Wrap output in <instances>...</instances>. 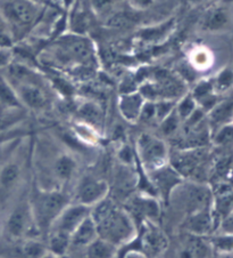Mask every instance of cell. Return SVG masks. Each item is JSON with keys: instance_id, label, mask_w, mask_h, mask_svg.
<instances>
[{"instance_id": "8992f818", "label": "cell", "mask_w": 233, "mask_h": 258, "mask_svg": "<svg viewBox=\"0 0 233 258\" xmlns=\"http://www.w3.org/2000/svg\"><path fill=\"white\" fill-rule=\"evenodd\" d=\"M209 159L208 150L206 148L183 149L170 157L171 166L182 176L191 177L202 173L206 169Z\"/></svg>"}, {"instance_id": "4316f807", "label": "cell", "mask_w": 233, "mask_h": 258, "mask_svg": "<svg viewBox=\"0 0 233 258\" xmlns=\"http://www.w3.org/2000/svg\"><path fill=\"white\" fill-rule=\"evenodd\" d=\"M22 256L24 258H41L48 252L47 244L36 239H30L22 246Z\"/></svg>"}, {"instance_id": "7a4b0ae2", "label": "cell", "mask_w": 233, "mask_h": 258, "mask_svg": "<svg viewBox=\"0 0 233 258\" xmlns=\"http://www.w3.org/2000/svg\"><path fill=\"white\" fill-rule=\"evenodd\" d=\"M41 13V5L33 0H0V17L10 28L14 42L32 30Z\"/></svg>"}, {"instance_id": "83f0119b", "label": "cell", "mask_w": 233, "mask_h": 258, "mask_svg": "<svg viewBox=\"0 0 233 258\" xmlns=\"http://www.w3.org/2000/svg\"><path fill=\"white\" fill-rule=\"evenodd\" d=\"M182 123V120L180 119L178 113L175 112V109L167 115V117L161 122V131L165 136H172L179 132Z\"/></svg>"}, {"instance_id": "4dcf8cb0", "label": "cell", "mask_w": 233, "mask_h": 258, "mask_svg": "<svg viewBox=\"0 0 233 258\" xmlns=\"http://www.w3.org/2000/svg\"><path fill=\"white\" fill-rule=\"evenodd\" d=\"M213 243L215 247L221 249V250L231 252L233 250V234L214 238Z\"/></svg>"}, {"instance_id": "e575fe53", "label": "cell", "mask_w": 233, "mask_h": 258, "mask_svg": "<svg viewBox=\"0 0 233 258\" xmlns=\"http://www.w3.org/2000/svg\"><path fill=\"white\" fill-rule=\"evenodd\" d=\"M57 258H87L85 256V249H76V248H70L66 253H64L63 256H59Z\"/></svg>"}, {"instance_id": "f35d334b", "label": "cell", "mask_w": 233, "mask_h": 258, "mask_svg": "<svg viewBox=\"0 0 233 258\" xmlns=\"http://www.w3.org/2000/svg\"><path fill=\"white\" fill-rule=\"evenodd\" d=\"M224 258H233V252H228V253H226V255L224 256Z\"/></svg>"}, {"instance_id": "ac0fdd59", "label": "cell", "mask_w": 233, "mask_h": 258, "mask_svg": "<svg viewBox=\"0 0 233 258\" xmlns=\"http://www.w3.org/2000/svg\"><path fill=\"white\" fill-rule=\"evenodd\" d=\"M145 102V97L140 93H125L119 101L120 112L128 121L137 122Z\"/></svg>"}, {"instance_id": "52a82bcc", "label": "cell", "mask_w": 233, "mask_h": 258, "mask_svg": "<svg viewBox=\"0 0 233 258\" xmlns=\"http://www.w3.org/2000/svg\"><path fill=\"white\" fill-rule=\"evenodd\" d=\"M138 154L142 165L149 171L165 166L170 157L165 142L150 134H142L139 137Z\"/></svg>"}, {"instance_id": "d6986e66", "label": "cell", "mask_w": 233, "mask_h": 258, "mask_svg": "<svg viewBox=\"0 0 233 258\" xmlns=\"http://www.w3.org/2000/svg\"><path fill=\"white\" fill-rule=\"evenodd\" d=\"M98 238V231L91 216L84 219L71 235V248L85 249Z\"/></svg>"}, {"instance_id": "6da1fadb", "label": "cell", "mask_w": 233, "mask_h": 258, "mask_svg": "<svg viewBox=\"0 0 233 258\" xmlns=\"http://www.w3.org/2000/svg\"><path fill=\"white\" fill-rule=\"evenodd\" d=\"M90 216L96 224L99 238L116 247L131 241L136 235L132 217L107 198L93 206Z\"/></svg>"}, {"instance_id": "f1b7e54d", "label": "cell", "mask_w": 233, "mask_h": 258, "mask_svg": "<svg viewBox=\"0 0 233 258\" xmlns=\"http://www.w3.org/2000/svg\"><path fill=\"white\" fill-rule=\"evenodd\" d=\"M80 114L89 123H96L100 121V111L92 103H87V104L82 105L80 109Z\"/></svg>"}, {"instance_id": "44dd1931", "label": "cell", "mask_w": 233, "mask_h": 258, "mask_svg": "<svg viewBox=\"0 0 233 258\" xmlns=\"http://www.w3.org/2000/svg\"><path fill=\"white\" fill-rule=\"evenodd\" d=\"M22 176V167L20 162L10 161L0 170V187L4 190H12L16 186Z\"/></svg>"}, {"instance_id": "7c38bea8", "label": "cell", "mask_w": 233, "mask_h": 258, "mask_svg": "<svg viewBox=\"0 0 233 258\" xmlns=\"http://www.w3.org/2000/svg\"><path fill=\"white\" fill-rule=\"evenodd\" d=\"M31 227H36L31 207L28 202H23L15 207L8 217L6 225L7 233L13 239H21L28 235Z\"/></svg>"}, {"instance_id": "8fae6325", "label": "cell", "mask_w": 233, "mask_h": 258, "mask_svg": "<svg viewBox=\"0 0 233 258\" xmlns=\"http://www.w3.org/2000/svg\"><path fill=\"white\" fill-rule=\"evenodd\" d=\"M211 190V208L217 221H223L233 210V182L219 178L213 184Z\"/></svg>"}, {"instance_id": "cb8c5ba5", "label": "cell", "mask_w": 233, "mask_h": 258, "mask_svg": "<svg viewBox=\"0 0 233 258\" xmlns=\"http://www.w3.org/2000/svg\"><path fill=\"white\" fill-rule=\"evenodd\" d=\"M210 141L222 151L233 150V123L226 124V126H223L211 133Z\"/></svg>"}, {"instance_id": "d6a6232c", "label": "cell", "mask_w": 233, "mask_h": 258, "mask_svg": "<svg viewBox=\"0 0 233 258\" xmlns=\"http://www.w3.org/2000/svg\"><path fill=\"white\" fill-rule=\"evenodd\" d=\"M193 62L196 63L197 68H206L208 67V63H209V54L208 51L206 50H202V51H198L196 53L195 57H193Z\"/></svg>"}, {"instance_id": "f546056e", "label": "cell", "mask_w": 233, "mask_h": 258, "mask_svg": "<svg viewBox=\"0 0 233 258\" xmlns=\"http://www.w3.org/2000/svg\"><path fill=\"white\" fill-rule=\"evenodd\" d=\"M116 0H90L92 10L98 15H107L113 10V5Z\"/></svg>"}, {"instance_id": "9c48e42d", "label": "cell", "mask_w": 233, "mask_h": 258, "mask_svg": "<svg viewBox=\"0 0 233 258\" xmlns=\"http://www.w3.org/2000/svg\"><path fill=\"white\" fill-rule=\"evenodd\" d=\"M108 190V184L103 179L87 176V177H83L80 180L79 186L76 187V204L93 207L98 202L106 199Z\"/></svg>"}, {"instance_id": "603a6c76", "label": "cell", "mask_w": 233, "mask_h": 258, "mask_svg": "<svg viewBox=\"0 0 233 258\" xmlns=\"http://www.w3.org/2000/svg\"><path fill=\"white\" fill-rule=\"evenodd\" d=\"M71 248V235H67L62 232L51 231L48 233V243L47 249L50 253L56 257L63 256Z\"/></svg>"}, {"instance_id": "ab89813d", "label": "cell", "mask_w": 233, "mask_h": 258, "mask_svg": "<svg viewBox=\"0 0 233 258\" xmlns=\"http://www.w3.org/2000/svg\"><path fill=\"white\" fill-rule=\"evenodd\" d=\"M33 2H36V3H38V4H40V5H42V4H44L46 0H33Z\"/></svg>"}, {"instance_id": "ffe728a7", "label": "cell", "mask_w": 233, "mask_h": 258, "mask_svg": "<svg viewBox=\"0 0 233 258\" xmlns=\"http://www.w3.org/2000/svg\"><path fill=\"white\" fill-rule=\"evenodd\" d=\"M76 170V161L68 154H62L54 161V176L62 183L68 182Z\"/></svg>"}, {"instance_id": "5b68a950", "label": "cell", "mask_w": 233, "mask_h": 258, "mask_svg": "<svg viewBox=\"0 0 233 258\" xmlns=\"http://www.w3.org/2000/svg\"><path fill=\"white\" fill-rule=\"evenodd\" d=\"M57 56L62 62L76 63L89 66L94 62V51L89 39L76 34L62 38L56 49Z\"/></svg>"}, {"instance_id": "484cf974", "label": "cell", "mask_w": 233, "mask_h": 258, "mask_svg": "<svg viewBox=\"0 0 233 258\" xmlns=\"http://www.w3.org/2000/svg\"><path fill=\"white\" fill-rule=\"evenodd\" d=\"M197 102L195 98L192 97L191 94H187V95L182 96L179 100V102L175 104V112L178 113L180 119L182 122L185 121L190 115H191L197 110Z\"/></svg>"}, {"instance_id": "4fadbf2b", "label": "cell", "mask_w": 233, "mask_h": 258, "mask_svg": "<svg viewBox=\"0 0 233 258\" xmlns=\"http://www.w3.org/2000/svg\"><path fill=\"white\" fill-rule=\"evenodd\" d=\"M216 222L218 221L213 212V208H209L200 210V212H197L185 217L183 227L189 234L202 236L209 234L210 232L214 231L217 224Z\"/></svg>"}, {"instance_id": "d590c367", "label": "cell", "mask_w": 233, "mask_h": 258, "mask_svg": "<svg viewBox=\"0 0 233 258\" xmlns=\"http://www.w3.org/2000/svg\"><path fill=\"white\" fill-rule=\"evenodd\" d=\"M222 229L228 234H233V210L226 218L222 221Z\"/></svg>"}, {"instance_id": "60d3db41", "label": "cell", "mask_w": 233, "mask_h": 258, "mask_svg": "<svg viewBox=\"0 0 233 258\" xmlns=\"http://www.w3.org/2000/svg\"><path fill=\"white\" fill-rule=\"evenodd\" d=\"M195 2H198V3H200V2H207V0H195Z\"/></svg>"}, {"instance_id": "3957f363", "label": "cell", "mask_w": 233, "mask_h": 258, "mask_svg": "<svg viewBox=\"0 0 233 258\" xmlns=\"http://www.w3.org/2000/svg\"><path fill=\"white\" fill-rule=\"evenodd\" d=\"M70 205L68 197L58 190H38L30 201L34 224L39 233L48 235L51 226Z\"/></svg>"}, {"instance_id": "2e32d148", "label": "cell", "mask_w": 233, "mask_h": 258, "mask_svg": "<svg viewBox=\"0 0 233 258\" xmlns=\"http://www.w3.org/2000/svg\"><path fill=\"white\" fill-rule=\"evenodd\" d=\"M208 253V243L201 236L189 234L175 248L174 258H206Z\"/></svg>"}, {"instance_id": "ba28073f", "label": "cell", "mask_w": 233, "mask_h": 258, "mask_svg": "<svg viewBox=\"0 0 233 258\" xmlns=\"http://www.w3.org/2000/svg\"><path fill=\"white\" fill-rule=\"evenodd\" d=\"M139 249L146 258H157L166 251L168 239L165 233L154 223L146 222L139 236Z\"/></svg>"}, {"instance_id": "1f68e13d", "label": "cell", "mask_w": 233, "mask_h": 258, "mask_svg": "<svg viewBox=\"0 0 233 258\" xmlns=\"http://www.w3.org/2000/svg\"><path fill=\"white\" fill-rule=\"evenodd\" d=\"M13 61V50L12 48L0 46V69L7 68Z\"/></svg>"}, {"instance_id": "e0dca14e", "label": "cell", "mask_w": 233, "mask_h": 258, "mask_svg": "<svg viewBox=\"0 0 233 258\" xmlns=\"http://www.w3.org/2000/svg\"><path fill=\"white\" fill-rule=\"evenodd\" d=\"M155 185L165 196H170L171 192L181 183V176L172 166H163L161 168L150 171Z\"/></svg>"}, {"instance_id": "74e56055", "label": "cell", "mask_w": 233, "mask_h": 258, "mask_svg": "<svg viewBox=\"0 0 233 258\" xmlns=\"http://www.w3.org/2000/svg\"><path fill=\"white\" fill-rule=\"evenodd\" d=\"M41 258H57V257H56L55 255H53V253H50V252L48 251V252H47V253H46V255H45V256H42Z\"/></svg>"}, {"instance_id": "7402d4cb", "label": "cell", "mask_w": 233, "mask_h": 258, "mask_svg": "<svg viewBox=\"0 0 233 258\" xmlns=\"http://www.w3.org/2000/svg\"><path fill=\"white\" fill-rule=\"evenodd\" d=\"M118 247L101 238H98L85 248L87 258H115Z\"/></svg>"}, {"instance_id": "8d00e7d4", "label": "cell", "mask_w": 233, "mask_h": 258, "mask_svg": "<svg viewBox=\"0 0 233 258\" xmlns=\"http://www.w3.org/2000/svg\"><path fill=\"white\" fill-rule=\"evenodd\" d=\"M123 258H146V257L138 250H132L125 253Z\"/></svg>"}, {"instance_id": "9a60e30c", "label": "cell", "mask_w": 233, "mask_h": 258, "mask_svg": "<svg viewBox=\"0 0 233 258\" xmlns=\"http://www.w3.org/2000/svg\"><path fill=\"white\" fill-rule=\"evenodd\" d=\"M231 23L230 12L223 6H214L207 10L200 21V29L206 32H221Z\"/></svg>"}, {"instance_id": "30bf717a", "label": "cell", "mask_w": 233, "mask_h": 258, "mask_svg": "<svg viewBox=\"0 0 233 258\" xmlns=\"http://www.w3.org/2000/svg\"><path fill=\"white\" fill-rule=\"evenodd\" d=\"M91 209L92 207L81 204L68 205L56 219L49 232H62L67 235H72L76 227L91 215Z\"/></svg>"}, {"instance_id": "277c9868", "label": "cell", "mask_w": 233, "mask_h": 258, "mask_svg": "<svg viewBox=\"0 0 233 258\" xmlns=\"http://www.w3.org/2000/svg\"><path fill=\"white\" fill-rule=\"evenodd\" d=\"M176 188L180 191V196L170 197H173L175 204L184 210L185 217L200 210L211 208L213 197H211V190L207 185L200 182L189 183L185 185L180 183Z\"/></svg>"}, {"instance_id": "d4e9b609", "label": "cell", "mask_w": 233, "mask_h": 258, "mask_svg": "<svg viewBox=\"0 0 233 258\" xmlns=\"http://www.w3.org/2000/svg\"><path fill=\"white\" fill-rule=\"evenodd\" d=\"M214 92L219 95L230 90L233 87V69L226 68L217 73V76L211 80Z\"/></svg>"}, {"instance_id": "5bb4252c", "label": "cell", "mask_w": 233, "mask_h": 258, "mask_svg": "<svg viewBox=\"0 0 233 258\" xmlns=\"http://www.w3.org/2000/svg\"><path fill=\"white\" fill-rule=\"evenodd\" d=\"M207 122L211 133L226 124L233 122V95L218 100L207 112Z\"/></svg>"}, {"instance_id": "836d02e7", "label": "cell", "mask_w": 233, "mask_h": 258, "mask_svg": "<svg viewBox=\"0 0 233 258\" xmlns=\"http://www.w3.org/2000/svg\"><path fill=\"white\" fill-rule=\"evenodd\" d=\"M131 4V6L135 8V10H139V11H144L147 10V8L152 7L156 0H129Z\"/></svg>"}]
</instances>
